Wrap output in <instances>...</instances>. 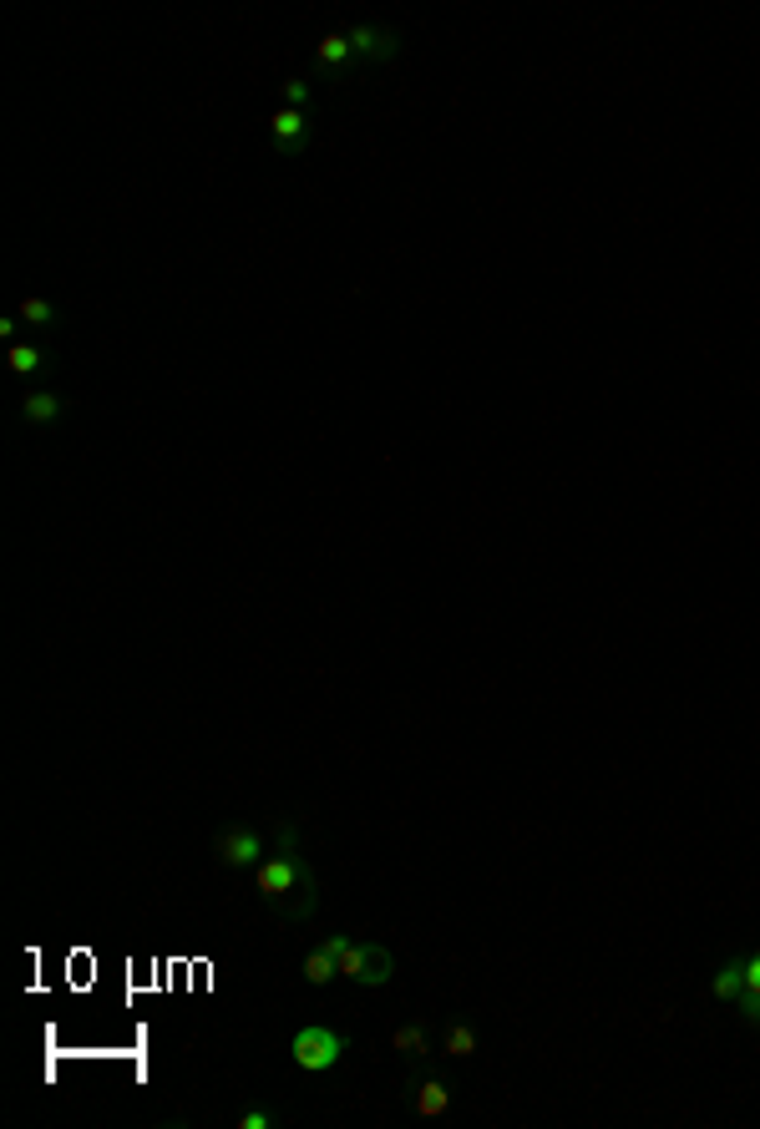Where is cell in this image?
<instances>
[{
    "label": "cell",
    "instance_id": "277c9868",
    "mask_svg": "<svg viewBox=\"0 0 760 1129\" xmlns=\"http://www.w3.org/2000/svg\"><path fill=\"white\" fill-rule=\"evenodd\" d=\"M213 856H218V866H228V871H244V866H259V861L269 856V841H264L254 826H234V831H218Z\"/></svg>",
    "mask_w": 760,
    "mask_h": 1129
},
{
    "label": "cell",
    "instance_id": "e0dca14e",
    "mask_svg": "<svg viewBox=\"0 0 760 1129\" xmlns=\"http://www.w3.org/2000/svg\"><path fill=\"white\" fill-rule=\"evenodd\" d=\"M735 1008H740V1018H745L750 1028H760V993H755V988H745V993L735 998Z\"/></svg>",
    "mask_w": 760,
    "mask_h": 1129
},
{
    "label": "cell",
    "instance_id": "7c38bea8",
    "mask_svg": "<svg viewBox=\"0 0 760 1129\" xmlns=\"http://www.w3.org/2000/svg\"><path fill=\"white\" fill-rule=\"evenodd\" d=\"M441 1054H446V1059H472V1054H477V1028H472V1023H446V1033H441Z\"/></svg>",
    "mask_w": 760,
    "mask_h": 1129
},
{
    "label": "cell",
    "instance_id": "6da1fadb",
    "mask_svg": "<svg viewBox=\"0 0 760 1129\" xmlns=\"http://www.w3.org/2000/svg\"><path fill=\"white\" fill-rule=\"evenodd\" d=\"M294 826H279V846L284 851H274V856H264L259 861V897L269 902V907H289V897L294 892H304V886H315V871L304 866L299 856H294Z\"/></svg>",
    "mask_w": 760,
    "mask_h": 1129
},
{
    "label": "cell",
    "instance_id": "ba28073f",
    "mask_svg": "<svg viewBox=\"0 0 760 1129\" xmlns=\"http://www.w3.org/2000/svg\"><path fill=\"white\" fill-rule=\"evenodd\" d=\"M61 416V395L56 390H31L26 400H21V421L26 426H51Z\"/></svg>",
    "mask_w": 760,
    "mask_h": 1129
},
{
    "label": "cell",
    "instance_id": "9c48e42d",
    "mask_svg": "<svg viewBox=\"0 0 760 1129\" xmlns=\"http://www.w3.org/2000/svg\"><path fill=\"white\" fill-rule=\"evenodd\" d=\"M710 993H715L720 1003H735V998L745 993V957H730V962H720V973L710 978Z\"/></svg>",
    "mask_w": 760,
    "mask_h": 1129
},
{
    "label": "cell",
    "instance_id": "2e32d148",
    "mask_svg": "<svg viewBox=\"0 0 760 1129\" xmlns=\"http://www.w3.org/2000/svg\"><path fill=\"white\" fill-rule=\"evenodd\" d=\"M284 107H294V112L310 107V82H304V76H289L284 82Z\"/></svg>",
    "mask_w": 760,
    "mask_h": 1129
},
{
    "label": "cell",
    "instance_id": "d6986e66",
    "mask_svg": "<svg viewBox=\"0 0 760 1129\" xmlns=\"http://www.w3.org/2000/svg\"><path fill=\"white\" fill-rule=\"evenodd\" d=\"M320 947H325V952H330V957H335V962H340V957H345V952H350V947H355V942H350V937H340V932H335V937H325V942H320Z\"/></svg>",
    "mask_w": 760,
    "mask_h": 1129
},
{
    "label": "cell",
    "instance_id": "8992f818",
    "mask_svg": "<svg viewBox=\"0 0 760 1129\" xmlns=\"http://www.w3.org/2000/svg\"><path fill=\"white\" fill-rule=\"evenodd\" d=\"M269 137L279 152H299L304 137H310V112H294V107H279L274 122H269Z\"/></svg>",
    "mask_w": 760,
    "mask_h": 1129
},
{
    "label": "cell",
    "instance_id": "4fadbf2b",
    "mask_svg": "<svg viewBox=\"0 0 760 1129\" xmlns=\"http://www.w3.org/2000/svg\"><path fill=\"white\" fill-rule=\"evenodd\" d=\"M340 978V962L325 952V947H315L310 957H304V983H315V988H325V983H335Z\"/></svg>",
    "mask_w": 760,
    "mask_h": 1129
},
{
    "label": "cell",
    "instance_id": "7a4b0ae2",
    "mask_svg": "<svg viewBox=\"0 0 760 1129\" xmlns=\"http://www.w3.org/2000/svg\"><path fill=\"white\" fill-rule=\"evenodd\" d=\"M289 1054H294V1069H304V1074H330L345 1054V1038L325 1023H310L289 1038Z\"/></svg>",
    "mask_w": 760,
    "mask_h": 1129
},
{
    "label": "cell",
    "instance_id": "3957f363",
    "mask_svg": "<svg viewBox=\"0 0 760 1129\" xmlns=\"http://www.w3.org/2000/svg\"><path fill=\"white\" fill-rule=\"evenodd\" d=\"M391 973H396V957H391V947H380V942H355L340 957V978H350L360 988H386Z\"/></svg>",
    "mask_w": 760,
    "mask_h": 1129
},
{
    "label": "cell",
    "instance_id": "ac0fdd59",
    "mask_svg": "<svg viewBox=\"0 0 760 1129\" xmlns=\"http://www.w3.org/2000/svg\"><path fill=\"white\" fill-rule=\"evenodd\" d=\"M239 1129H274V1114L269 1109H249L244 1119H239Z\"/></svg>",
    "mask_w": 760,
    "mask_h": 1129
},
{
    "label": "cell",
    "instance_id": "5bb4252c",
    "mask_svg": "<svg viewBox=\"0 0 760 1129\" xmlns=\"http://www.w3.org/2000/svg\"><path fill=\"white\" fill-rule=\"evenodd\" d=\"M6 360H11V375H36V370H46V350H36V345H11L6 350Z\"/></svg>",
    "mask_w": 760,
    "mask_h": 1129
},
{
    "label": "cell",
    "instance_id": "52a82bcc",
    "mask_svg": "<svg viewBox=\"0 0 760 1129\" xmlns=\"http://www.w3.org/2000/svg\"><path fill=\"white\" fill-rule=\"evenodd\" d=\"M391 1043H396V1054H406L416 1069H426V1064L436 1059V1043H431L426 1023H401V1028L391 1033Z\"/></svg>",
    "mask_w": 760,
    "mask_h": 1129
},
{
    "label": "cell",
    "instance_id": "5b68a950",
    "mask_svg": "<svg viewBox=\"0 0 760 1129\" xmlns=\"http://www.w3.org/2000/svg\"><path fill=\"white\" fill-rule=\"evenodd\" d=\"M350 36V51H355V61H396L401 56V31H391V26H355V31H345Z\"/></svg>",
    "mask_w": 760,
    "mask_h": 1129
},
{
    "label": "cell",
    "instance_id": "8fae6325",
    "mask_svg": "<svg viewBox=\"0 0 760 1129\" xmlns=\"http://www.w3.org/2000/svg\"><path fill=\"white\" fill-rule=\"evenodd\" d=\"M350 56H355V51H350V36H345V31H330V36L315 46V61H320V71H330V76H340Z\"/></svg>",
    "mask_w": 760,
    "mask_h": 1129
},
{
    "label": "cell",
    "instance_id": "9a60e30c",
    "mask_svg": "<svg viewBox=\"0 0 760 1129\" xmlns=\"http://www.w3.org/2000/svg\"><path fill=\"white\" fill-rule=\"evenodd\" d=\"M16 314H21V325H31V330H46V325H56V309H51L46 299H36V294H26Z\"/></svg>",
    "mask_w": 760,
    "mask_h": 1129
},
{
    "label": "cell",
    "instance_id": "ffe728a7",
    "mask_svg": "<svg viewBox=\"0 0 760 1129\" xmlns=\"http://www.w3.org/2000/svg\"><path fill=\"white\" fill-rule=\"evenodd\" d=\"M745 988H755V993H760V952H750V957H745Z\"/></svg>",
    "mask_w": 760,
    "mask_h": 1129
},
{
    "label": "cell",
    "instance_id": "30bf717a",
    "mask_svg": "<svg viewBox=\"0 0 760 1129\" xmlns=\"http://www.w3.org/2000/svg\"><path fill=\"white\" fill-rule=\"evenodd\" d=\"M411 1104H416V1114H421V1119H436V1114H446V1109H451V1089H446V1079H421V1084H416V1099H411Z\"/></svg>",
    "mask_w": 760,
    "mask_h": 1129
}]
</instances>
